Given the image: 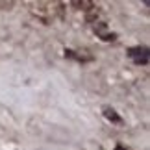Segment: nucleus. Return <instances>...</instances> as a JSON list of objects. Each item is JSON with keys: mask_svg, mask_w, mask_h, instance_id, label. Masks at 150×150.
Masks as SVG:
<instances>
[{"mask_svg": "<svg viewBox=\"0 0 150 150\" xmlns=\"http://www.w3.org/2000/svg\"><path fill=\"white\" fill-rule=\"evenodd\" d=\"M128 56L137 63V65H146V63H148V48H145V47L130 48L128 50Z\"/></svg>", "mask_w": 150, "mask_h": 150, "instance_id": "obj_1", "label": "nucleus"}, {"mask_svg": "<svg viewBox=\"0 0 150 150\" xmlns=\"http://www.w3.org/2000/svg\"><path fill=\"white\" fill-rule=\"evenodd\" d=\"M104 115H106V119L108 120H111V122H122V119L119 117L117 115V111H115V109H111V108H104Z\"/></svg>", "mask_w": 150, "mask_h": 150, "instance_id": "obj_2", "label": "nucleus"}, {"mask_svg": "<svg viewBox=\"0 0 150 150\" xmlns=\"http://www.w3.org/2000/svg\"><path fill=\"white\" fill-rule=\"evenodd\" d=\"M115 150H126V148H124L122 145H117V146H115Z\"/></svg>", "mask_w": 150, "mask_h": 150, "instance_id": "obj_3", "label": "nucleus"}]
</instances>
